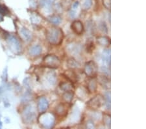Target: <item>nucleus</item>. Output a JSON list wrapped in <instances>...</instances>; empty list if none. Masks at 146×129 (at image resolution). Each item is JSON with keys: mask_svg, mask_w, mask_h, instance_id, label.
<instances>
[{"mask_svg": "<svg viewBox=\"0 0 146 129\" xmlns=\"http://www.w3.org/2000/svg\"><path fill=\"white\" fill-rule=\"evenodd\" d=\"M97 65L95 63L92 61L87 63L85 65V69H84V72L86 74V75L90 76V77H94L97 74V70H98Z\"/></svg>", "mask_w": 146, "mask_h": 129, "instance_id": "obj_1", "label": "nucleus"}, {"mask_svg": "<svg viewBox=\"0 0 146 129\" xmlns=\"http://www.w3.org/2000/svg\"><path fill=\"white\" fill-rule=\"evenodd\" d=\"M72 29L77 34H81L83 31V25L80 21H75L72 24Z\"/></svg>", "mask_w": 146, "mask_h": 129, "instance_id": "obj_2", "label": "nucleus"}, {"mask_svg": "<svg viewBox=\"0 0 146 129\" xmlns=\"http://www.w3.org/2000/svg\"><path fill=\"white\" fill-rule=\"evenodd\" d=\"M92 5V0H85V2L84 3V6L86 8H89Z\"/></svg>", "mask_w": 146, "mask_h": 129, "instance_id": "obj_3", "label": "nucleus"}]
</instances>
